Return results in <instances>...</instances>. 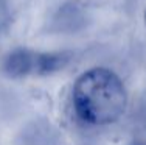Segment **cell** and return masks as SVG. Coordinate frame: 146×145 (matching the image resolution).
<instances>
[{"label":"cell","instance_id":"6da1fadb","mask_svg":"<svg viewBox=\"0 0 146 145\" xmlns=\"http://www.w3.org/2000/svg\"><path fill=\"white\" fill-rule=\"evenodd\" d=\"M73 108L82 122L106 126L118 122L127 106V91L121 78L107 67H93L73 84Z\"/></svg>","mask_w":146,"mask_h":145},{"label":"cell","instance_id":"7a4b0ae2","mask_svg":"<svg viewBox=\"0 0 146 145\" xmlns=\"http://www.w3.org/2000/svg\"><path fill=\"white\" fill-rule=\"evenodd\" d=\"M36 64V51L16 50L6 56L3 63V70L13 78L33 77Z\"/></svg>","mask_w":146,"mask_h":145},{"label":"cell","instance_id":"3957f363","mask_svg":"<svg viewBox=\"0 0 146 145\" xmlns=\"http://www.w3.org/2000/svg\"><path fill=\"white\" fill-rule=\"evenodd\" d=\"M145 23H146V13H145Z\"/></svg>","mask_w":146,"mask_h":145}]
</instances>
